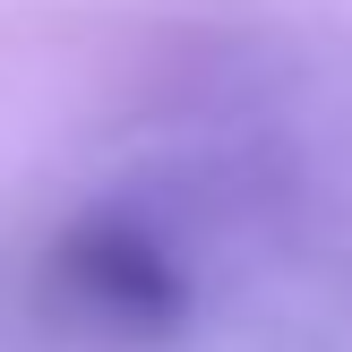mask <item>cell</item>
Masks as SVG:
<instances>
[{
  "label": "cell",
  "instance_id": "6da1fadb",
  "mask_svg": "<svg viewBox=\"0 0 352 352\" xmlns=\"http://www.w3.org/2000/svg\"><path fill=\"white\" fill-rule=\"evenodd\" d=\"M60 275H69V292H78L86 309H103V318H120V327H172L181 301H189L181 267H172L146 232H129V223H112V215L86 223L60 250Z\"/></svg>",
  "mask_w": 352,
  "mask_h": 352
}]
</instances>
